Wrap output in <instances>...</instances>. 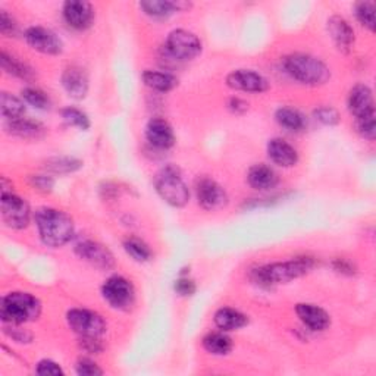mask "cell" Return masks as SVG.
Segmentation results:
<instances>
[{
    "label": "cell",
    "instance_id": "obj_37",
    "mask_svg": "<svg viewBox=\"0 0 376 376\" xmlns=\"http://www.w3.org/2000/svg\"><path fill=\"white\" fill-rule=\"evenodd\" d=\"M77 373L81 376H96V375H102L103 370L100 369L93 360L81 359L77 363Z\"/></svg>",
    "mask_w": 376,
    "mask_h": 376
},
{
    "label": "cell",
    "instance_id": "obj_20",
    "mask_svg": "<svg viewBox=\"0 0 376 376\" xmlns=\"http://www.w3.org/2000/svg\"><path fill=\"white\" fill-rule=\"evenodd\" d=\"M328 31L340 50H349L352 48L354 41V31L344 18L332 17L328 21Z\"/></svg>",
    "mask_w": 376,
    "mask_h": 376
},
{
    "label": "cell",
    "instance_id": "obj_6",
    "mask_svg": "<svg viewBox=\"0 0 376 376\" xmlns=\"http://www.w3.org/2000/svg\"><path fill=\"white\" fill-rule=\"evenodd\" d=\"M68 325L80 338H100L106 331L103 317L85 309H72L68 312Z\"/></svg>",
    "mask_w": 376,
    "mask_h": 376
},
{
    "label": "cell",
    "instance_id": "obj_32",
    "mask_svg": "<svg viewBox=\"0 0 376 376\" xmlns=\"http://www.w3.org/2000/svg\"><path fill=\"white\" fill-rule=\"evenodd\" d=\"M22 97L27 103H30L31 106L37 108V109H41V110H46L50 108V99L49 96L41 92L38 89H33V87H28V89H24L22 90Z\"/></svg>",
    "mask_w": 376,
    "mask_h": 376
},
{
    "label": "cell",
    "instance_id": "obj_13",
    "mask_svg": "<svg viewBox=\"0 0 376 376\" xmlns=\"http://www.w3.org/2000/svg\"><path fill=\"white\" fill-rule=\"evenodd\" d=\"M77 254L99 269H110L115 265V259L109 249L92 240H85L75 247Z\"/></svg>",
    "mask_w": 376,
    "mask_h": 376
},
{
    "label": "cell",
    "instance_id": "obj_15",
    "mask_svg": "<svg viewBox=\"0 0 376 376\" xmlns=\"http://www.w3.org/2000/svg\"><path fill=\"white\" fill-rule=\"evenodd\" d=\"M349 109L357 120L375 113L372 90L365 84H359L350 92Z\"/></svg>",
    "mask_w": 376,
    "mask_h": 376
},
{
    "label": "cell",
    "instance_id": "obj_28",
    "mask_svg": "<svg viewBox=\"0 0 376 376\" xmlns=\"http://www.w3.org/2000/svg\"><path fill=\"white\" fill-rule=\"evenodd\" d=\"M0 109H2V115L9 121L18 120L25 113V106L21 100L9 93H2L0 96Z\"/></svg>",
    "mask_w": 376,
    "mask_h": 376
},
{
    "label": "cell",
    "instance_id": "obj_42",
    "mask_svg": "<svg viewBox=\"0 0 376 376\" xmlns=\"http://www.w3.org/2000/svg\"><path fill=\"white\" fill-rule=\"evenodd\" d=\"M228 106H229V109L233 110L234 113H243V112L247 110V108H249L247 103H245L244 100H241V99H238V97H233V99H231V100H229V103H228Z\"/></svg>",
    "mask_w": 376,
    "mask_h": 376
},
{
    "label": "cell",
    "instance_id": "obj_26",
    "mask_svg": "<svg viewBox=\"0 0 376 376\" xmlns=\"http://www.w3.org/2000/svg\"><path fill=\"white\" fill-rule=\"evenodd\" d=\"M203 347L210 354L225 356L233 349V341L222 332H212L203 338Z\"/></svg>",
    "mask_w": 376,
    "mask_h": 376
},
{
    "label": "cell",
    "instance_id": "obj_23",
    "mask_svg": "<svg viewBox=\"0 0 376 376\" xmlns=\"http://www.w3.org/2000/svg\"><path fill=\"white\" fill-rule=\"evenodd\" d=\"M6 128L10 134L18 136L21 138H38L45 134V128H43L40 122L24 118L9 121Z\"/></svg>",
    "mask_w": 376,
    "mask_h": 376
},
{
    "label": "cell",
    "instance_id": "obj_18",
    "mask_svg": "<svg viewBox=\"0 0 376 376\" xmlns=\"http://www.w3.org/2000/svg\"><path fill=\"white\" fill-rule=\"evenodd\" d=\"M296 313L300 317V321L305 324L310 331H324L329 326V314L314 305L309 303H301L297 305Z\"/></svg>",
    "mask_w": 376,
    "mask_h": 376
},
{
    "label": "cell",
    "instance_id": "obj_4",
    "mask_svg": "<svg viewBox=\"0 0 376 376\" xmlns=\"http://www.w3.org/2000/svg\"><path fill=\"white\" fill-rule=\"evenodd\" d=\"M314 266L313 259L310 257H298L294 260H288L282 263H273L254 270L256 281L260 284H281L296 280L306 275Z\"/></svg>",
    "mask_w": 376,
    "mask_h": 376
},
{
    "label": "cell",
    "instance_id": "obj_34",
    "mask_svg": "<svg viewBox=\"0 0 376 376\" xmlns=\"http://www.w3.org/2000/svg\"><path fill=\"white\" fill-rule=\"evenodd\" d=\"M62 117L65 120L66 124L72 125V126H77L80 129H89L90 128V120L87 115L75 108H66L62 110Z\"/></svg>",
    "mask_w": 376,
    "mask_h": 376
},
{
    "label": "cell",
    "instance_id": "obj_22",
    "mask_svg": "<svg viewBox=\"0 0 376 376\" xmlns=\"http://www.w3.org/2000/svg\"><path fill=\"white\" fill-rule=\"evenodd\" d=\"M247 316L231 308L219 309L215 313V324L221 331H236L247 325Z\"/></svg>",
    "mask_w": 376,
    "mask_h": 376
},
{
    "label": "cell",
    "instance_id": "obj_3",
    "mask_svg": "<svg viewBox=\"0 0 376 376\" xmlns=\"http://www.w3.org/2000/svg\"><path fill=\"white\" fill-rule=\"evenodd\" d=\"M41 313V303L28 293H10L2 300L0 317L5 324L21 325L36 321Z\"/></svg>",
    "mask_w": 376,
    "mask_h": 376
},
{
    "label": "cell",
    "instance_id": "obj_39",
    "mask_svg": "<svg viewBox=\"0 0 376 376\" xmlns=\"http://www.w3.org/2000/svg\"><path fill=\"white\" fill-rule=\"evenodd\" d=\"M175 291L182 296V297H188V296H193L194 291H196V284L193 280H188V278H180L177 282H175Z\"/></svg>",
    "mask_w": 376,
    "mask_h": 376
},
{
    "label": "cell",
    "instance_id": "obj_19",
    "mask_svg": "<svg viewBox=\"0 0 376 376\" xmlns=\"http://www.w3.org/2000/svg\"><path fill=\"white\" fill-rule=\"evenodd\" d=\"M268 154L273 164H277L284 168L294 166L298 161V154L296 149L288 144L285 140L273 138L268 144Z\"/></svg>",
    "mask_w": 376,
    "mask_h": 376
},
{
    "label": "cell",
    "instance_id": "obj_29",
    "mask_svg": "<svg viewBox=\"0 0 376 376\" xmlns=\"http://www.w3.org/2000/svg\"><path fill=\"white\" fill-rule=\"evenodd\" d=\"M124 247H125V252L134 260H137V262H147V260H150L152 257L150 249L138 238L125 240Z\"/></svg>",
    "mask_w": 376,
    "mask_h": 376
},
{
    "label": "cell",
    "instance_id": "obj_12",
    "mask_svg": "<svg viewBox=\"0 0 376 376\" xmlns=\"http://www.w3.org/2000/svg\"><path fill=\"white\" fill-rule=\"evenodd\" d=\"M196 194L198 203L206 210H216L226 203V194L224 188L210 178H201L197 182Z\"/></svg>",
    "mask_w": 376,
    "mask_h": 376
},
{
    "label": "cell",
    "instance_id": "obj_11",
    "mask_svg": "<svg viewBox=\"0 0 376 376\" xmlns=\"http://www.w3.org/2000/svg\"><path fill=\"white\" fill-rule=\"evenodd\" d=\"M226 84L234 90L245 92V93H263L268 90V81L257 72L240 69L234 71L226 77Z\"/></svg>",
    "mask_w": 376,
    "mask_h": 376
},
{
    "label": "cell",
    "instance_id": "obj_21",
    "mask_svg": "<svg viewBox=\"0 0 376 376\" xmlns=\"http://www.w3.org/2000/svg\"><path fill=\"white\" fill-rule=\"evenodd\" d=\"M249 184L259 191H266L278 184V177L275 171L266 165H254L247 175Z\"/></svg>",
    "mask_w": 376,
    "mask_h": 376
},
{
    "label": "cell",
    "instance_id": "obj_14",
    "mask_svg": "<svg viewBox=\"0 0 376 376\" xmlns=\"http://www.w3.org/2000/svg\"><path fill=\"white\" fill-rule=\"evenodd\" d=\"M94 12L90 3L81 0H71L64 5V18L66 24L75 30H85L93 22Z\"/></svg>",
    "mask_w": 376,
    "mask_h": 376
},
{
    "label": "cell",
    "instance_id": "obj_30",
    "mask_svg": "<svg viewBox=\"0 0 376 376\" xmlns=\"http://www.w3.org/2000/svg\"><path fill=\"white\" fill-rule=\"evenodd\" d=\"M0 61H2V68L8 72L9 75L13 77H20V78H30L31 75V69L28 68L27 65L21 64L20 61H17L15 57L8 56L5 52L0 56Z\"/></svg>",
    "mask_w": 376,
    "mask_h": 376
},
{
    "label": "cell",
    "instance_id": "obj_36",
    "mask_svg": "<svg viewBox=\"0 0 376 376\" xmlns=\"http://www.w3.org/2000/svg\"><path fill=\"white\" fill-rule=\"evenodd\" d=\"M314 117L317 121H321L325 125H335L340 121V115L334 108H319L314 110Z\"/></svg>",
    "mask_w": 376,
    "mask_h": 376
},
{
    "label": "cell",
    "instance_id": "obj_7",
    "mask_svg": "<svg viewBox=\"0 0 376 376\" xmlns=\"http://www.w3.org/2000/svg\"><path fill=\"white\" fill-rule=\"evenodd\" d=\"M102 293H103L105 300L113 309L128 310L134 305V298H136L134 287L126 278L120 277V275L110 277L105 282Z\"/></svg>",
    "mask_w": 376,
    "mask_h": 376
},
{
    "label": "cell",
    "instance_id": "obj_16",
    "mask_svg": "<svg viewBox=\"0 0 376 376\" xmlns=\"http://www.w3.org/2000/svg\"><path fill=\"white\" fill-rule=\"evenodd\" d=\"M146 137L153 147L162 150L172 147L173 143H175V136H173L171 125L159 118H154L147 124Z\"/></svg>",
    "mask_w": 376,
    "mask_h": 376
},
{
    "label": "cell",
    "instance_id": "obj_40",
    "mask_svg": "<svg viewBox=\"0 0 376 376\" xmlns=\"http://www.w3.org/2000/svg\"><path fill=\"white\" fill-rule=\"evenodd\" d=\"M0 31H2V34L6 37L15 34L17 31L15 21H13L5 10L2 12V15H0Z\"/></svg>",
    "mask_w": 376,
    "mask_h": 376
},
{
    "label": "cell",
    "instance_id": "obj_25",
    "mask_svg": "<svg viewBox=\"0 0 376 376\" xmlns=\"http://www.w3.org/2000/svg\"><path fill=\"white\" fill-rule=\"evenodd\" d=\"M140 6L147 15L153 18H166L182 8H187L185 3L181 2H164V0H149V2H141Z\"/></svg>",
    "mask_w": 376,
    "mask_h": 376
},
{
    "label": "cell",
    "instance_id": "obj_24",
    "mask_svg": "<svg viewBox=\"0 0 376 376\" xmlns=\"http://www.w3.org/2000/svg\"><path fill=\"white\" fill-rule=\"evenodd\" d=\"M143 81L150 89L156 90V92H171L172 89H175L178 80L168 74V72H156V71H146L143 74Z\"/></svg>",
    "mask_w": 376,
    "mask_h": 376
},
{
    "label": "cell",
    "instance_id": "obj_8",
    "mask_svg": "<svg viewBox=\"0 0 376 376\" xmlns=\"http://www.w3.org/2000/svg\"><path fill=\"white\" fill-rule=\"evenodd\" d=\"M166 52L177 61H191L201 52V43L190 31L175 30L168 36Z\"/></svg>",
    "mask_w": 376,
    "mask_h": 376
},
{
    "label": "cell",
    "instance_id": "obj_9",
    "mask_svg": "<svg viewBox=\"0 0 376 376\" xmlns=\"http://www.w3.org/2000/svg\"><path fill=\"white\" fill-rule=\"evenodd\" d=\"M30 206L12 191H2V218L13 229H22L30 224Z\"/></svg>",
    "mask_w": 376,
    "mask_h": 376
},
{
    "label": "cell",
    "instance_id": "obj_27",
    "mask_svg": "<svg viewBox=\"0 0 376 376\" xmlns=\"http://www.w3.org/2000/svg\"><path fill=\"white\" fill-rule=\"evenodd\" d=\"M278 124L290 131H301L303 128L306 125V120L297 109L291 108H281L277 110V115H275Z\"/></svg>",
    "mask_w": 376,
    "mask_h": 376
},
{
    "label": "cell",
    "instance_id": "obj_2",
    "mask_svg": "<svg viewBox=\"0 0 376 376\" xmlns=\"http://www.w3.org/2000/svg\"><path fill=\"white\" fill-rule=\"evenodd\" d=\"M284 66L288 74L301 84L321 85L325 84L331 77L329 68L321 59L305 53L287 56Z\"/></svg>",
    "mask_w": 376,
    "mask_h": 376
},
{
    "label": "cell",
    "instance_id": "obj_35",
    "mask_svg": "<svg viewBox=\"0 0 376 376\" xmlns=\"http://www.w3.org/2000/svg\"><path fill=\"white\" fill-rule=\"evenodd\" d=\"M357 131L360 136L366 140H375L376 134V124H375V113L369 115V117L357 120Z\"/></svg>",
    "mask_w": 376,
    "mask_h": 376
},
{
    "label": "cell",
    "instance_id": "obj_17",
    "mask_svg": "<svg viewBox=\"0 0 376 376\" xmlns=\"http://www.w3.org/2000/svg\"><path fill=\"white\" fill-rule=\"evenodd\" d=\"M62 85L72 99H84L89 92V78L78 66H69L62 74Z\"/></svg>",
    "mask_w": 376,
    "mask_h": 376
},
{
    "label": "cell",
    "instance_id": "obj_1",
    "mask_svg": "<svg viewBox=\"0 0 376 376\" xmlns=\"http://www.w3.org/2000/svg\"><path fill=\"white\" fill-rule=\"evenodd\" d=\"M36 225L41 241L49 247H62L74 236V222L62 210L38 209L36 212Z\"/></svg>",
    "mask_w": 376,
    "mask_h": 376
},
{
    "label": "cell",
    "instance_id": "obj_38",
    "mask_svg": "<svg viewBox=\"0 0 376 376\" xmlns=\"http://www.w3.org/2000/svg\"><path fill=\"white\" fill-rule=\"evenodd\" d=\"M36 373L38 375H64L62 368L52 360H41L36 368Z\"/></svg>",
    "mask_w": 376,
    "mask_h": 376
},
{
    "label": "cell",
    "instance_id": "obj_41",
    "mask_svg": "<svg viewBox=\"0 0 376 376\" xmlns=\"http://www.w3.org/2000/svg\"><path fill=\"white\" fill-rule=\"evenodd\" d=\"M31 184L37 188L40 191H52V188L55 185V181L50 177H45V175H37L31 178Z\"/></svg>",
    "mask_w": 376,
    "mask_h": 376
},
{
    "label": "cell",
    "instance_id": "obj_31",
    "mask_svg": "<svg viewBox=\"0 0 376 376\" xmlns=\"http://www.w3.org/2000/svg\"><path fill=\"white\" fill-rule=\"evenodd\" d=\"M81 162L74 157H53L46 162V169L55 173H69L81 168Z\"/></svg>",
    "mask_w": 376,
    "mask_h": 376
},
{
    "label": "cell",
    "instance_id": "obj_10",
    "mask_svg": "<svg viewBox=\"0 0 376 376\" xmlns=\"http://www.w3.org/2000/svg\"><path fill=\"white\" fill-rule=\"evenodd\" d=\"M25 40L34 50L45 55H59L62 52V41L53 31L43 27H31L25 33Z\"/></svg>",
    "mask_w": 376,
    "mask_h": 376
},
{
    "label": "cell",
    "instance_id": "obj_33",
    "mask_svg": "<svg viewBox=\"0 0 376 376\" xmlns=\"http://www.w3.org/2000/svg\"><path fill=\"white\" fill-rule=\"evenodd\" d=\"M356 17L361 25L369 28L370 31L375 30V3L372 2H360L356 6Z\"/></svg>",
    "mask_w": 376,
    "mask_h": 376
},
{
    "label": "cell",
    "instance_id": "obj_5",
    "mask_svg": "<svg viewBox=\"0 0 376 376\" xmlns=\"http://www.w3.org/2000/svg\"><path fill=\"white\" fill-rule=\"evenodd\" d=\"M154 187L157 194L161 196L168 205L173 208H182L187 205L190 193L185 185L178 169L173 166H166L156 175Z\"/></svg>",
    "mask_w": 376,
    "mask_h": 376
}]
</instances>
